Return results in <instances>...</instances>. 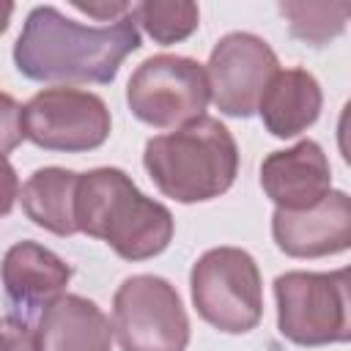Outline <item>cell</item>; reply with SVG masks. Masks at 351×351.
<instances>
[{
  "mask_svg": "<svg viewBox=\"0 0 351 351\" xmlns=\"http://www.w3.org/2000/svg\"><path fill=\"white\" fill-rule=\"evenodd\" d=\"M77 181H80V173L66 167L36 170L19 192L27 219L55 236H74L77 233V222H74Z\"/></svg>",
  "mask_w": 351,
  "mask_h": 351,
  "instance_id": "obj_15",
  "label": "cell"
},
{
  "mask_svg": "<svg viewBox=\"0 0 351 351\" xmlns=\"http://www.w3.org/2000/svg\"><path fill=\"white\" fill-rule=\"evenodd\" d=\"M280 14L288 19L293 38L310 47H324L346 30L351 5L348 3H280Z\"/></svg>",
  "mask_w": 351,
  "mask_h": 351,
  "instance_id": "obj_16",
  "label": "cell"
},
{
  "mask_svg": "<svg viewBox=\"0 0 351 351\" xmlns=\"http://www.w3.org/2000/svg\"><path fill=\"white\" fill-rule=\"evenodd\" d=\"M143 165L162 195L178 203H203L233 186L239 145L222 121L203 115L170 134L151 137Z\"/></svg>",
  "mask_w": 351,
  "mask_h": 351,
  "instance_id": "obj_3",
  "label": "cell"
},
{
  "mask_svg": "<svg viewBox=\"0 0 351 351\" xmlns=\"http://www.w3.org/2000/svg\"><path fill=\"white\" fill-rule=\"evenodd\" d=\"M261 186L277 208L304 211L332 192V167L315 140H299L261 162Z\"/></svg>",
  "mask_w": 351,
  "mask_h": 351,
  "instance_id": "obj_11",
  "label": "cell"
},
{
  "mask_svg": "<svg viewBox=\"0 0 351 351\" xmlns=\"http://www.w3.org/2000/svg\"><path fill=\"white\" fill-rule=\"evenodd\" d=\"M112 335L121 351H186L189 318L178 291L156 274L126 277L112 296Z\"/></svg>",
  "mask_w": 351,
  "mask_h": 351,
  "instance_id": "obj_6",
  "label": "cell"
},
{
  "mask_svg": "<svg viewBox=\"0 0 351 351\" xmlns=\"http://www.w3.org/2000/svg\"><path fill=\"white\" fill-rule=\"evenodd\" d=\"M321 85L307 69H280L269 80L258 101V112L266 132L280 140L296 137L307 126H313L321 115Z\"/></svg>",
  "mask_w": 351,
  "mask_h": 351,
  "instance_id": "obj_14",
  "label": "cell"
},
{
  "mask_svg": "<svg viewBox=\"0 0 351 351\" xmlns=\"http://www.w3.org/2000/svg\"><path fill=\"white\" fill-rule=\"evenodd\" d=\"M0 351H36V329L14 315L0 318Z\"/></svg>",
  "mask_w": 351,
  "mask_h": 351,
  "instance_id": "obj_19",
  "label": "cell"
},
{
  "mask_svg": "<svg viewBox=\"0 0 351 351\" xmlns=\"http://www.w3.org/2000/svg\"><path fill=\"white\" fill-rule=\"evenodd\" d=\"M16 197H19V178H16V170H14V165L0 154V219L11 214Z\"/></svg>",
  "mask_w": 351,
  "mask_h": 351,
  "instance_id": "obj_20",
  "label": "cell"
},
{
  "mask_svg": "<svg viewBox=\"0 0 351 351\" xmlns=\"http://www.w3.org/2000/svg\"><path fill=\"white\" fill-rule=\"evenodd\" d=\"M277 329L285 340L315 348L351 337L348 269L285 271L274 280Z\"/></svg>",
  "mask_w": 351,
  "mask_h": 351,
  "instance_id": "obj_4",
  "label": "cell"
},
{
  "mask_svg": "<svg viewBox=\"0 0 351 351\" xmlns=\"http://www.w3.org/2000/svg\"><path fill=\"white\" fill-rule=\"evenodd\" d=\"M211 101L206 69L184 55H154L126 82V104L154 129H181L203 118Z\"/></svg>",
  "mask_w": 351,
  "mask_h": 351,
  "instance_id": "obj_7",
  "label": "cell"
},
{
  "mask_svg": "<svg viewBox=\"0 0 351 351\" xmlns=\"http://www.w3.org/2000/svg\"><path fill=\"white\" fill-rule=\"evenodd\" d=\"M132 16L143 30L156 41V44H178L189 38L197 25H200V11L189 0H148V3H134Z\"/></svg>",
  "mask_w": 351,
  "mask_h": 351,
  "instance_id": "obj_17",
  "label": "cell"
},
{
  "mask_svg": "<svg viewBox=\"0 0 351 351\" xmlns=\"http://www.w3.org/2000/svg\"><path fill=\"white\" fill-rule=\"evenodd\" d=\"M101 96L77 88H44L22 107V134L44 151H93L110 137Z\"/></svg>",
  "mask_w": 351,
  "mask_h": 351,
  "instance_id": "obj_8",
  "label": "cell"
},
{
  "mask_svg": "<svg viewBox=\"0 0 351 351\" xmlns=\"http://www.w3.org/2000/svg\"><path fill=\"white\" fill-rule=\"evenodd\" d=\"M0 280L14 304L33 310L47 307L63 296L71 280V269L60 255L41 247L38 241H16L3 255Z\"/></svg>",
  "mask_w": 351,
  "mask_h": 351,
  "instance_id": "obj_13",
  "label": "cell"
},
{
  "mask_svg": "<svg viewBox=\"0 0 351 351\" xmlns=\"http://www.w3.org/2000/svg\"><path fill=\"white\" fill-rule=\"evenodd\" d=\"M25 140L22 134V104L0 90V154L5 156Z\"/></svg>",
  "mask_w": 351,
  "mask_h": 351,
  "instance_id": "obj_18",
  "label": "cell"
},
{
  "mask_svg": "<svg viewBox=\"0 0 351 351\" xmlns=\"http://www.w3.org/2000/svg\"><path fill=\"white\" fill-rule=\"evenodd\" d=\"M189 291L197 315L219 332L244 335L263 315L261 269L247 250L214 247L189 271Z\"/></svg>",
  "mask_w": 351,
  "mask_h": 351,
  "instance_id": "obj_5",
  "label": "cell"
},
{
  "mask_svg": "<svg viewBox=\"0 0 351 351\" xmlns=\"http://www.w3.org/2000/svg\"><path fill=\"white\" fill-rule=\"evenodd\" d=\"M271 239L291 258H324L351 247V197L332 189L304 211L274 208Z\"/></svg>",
  "mask_w": 351,
  "mask_h": 351,
  "instance_id": "obj_10",
  "label": "cell"
},
{
  "mask_svg": "<svg viewBox=\"0 0 351 351\" xmlns=\"http://www.w3.org/2000/svg\"><path fill=\"white\" fill-rule=\"evenodd\" d=\"M77 233L104 241L123 261H145L167 250L173 214L145 197L121 167L80 173L74 195Z\"/></svg>",
  "mask_w": 351,
  "mask_h": 351,
  "instance_id": "obj_2",
  "label": "cell"
},
{
  "mask_svg": "<svg viewBox=\"0 0 351 351\" xmlns=\"http://www.w3.org/2000/svg\"><path fill=\"white\" fill-rule=\"evenodd\" d=\"M11 14H14V5H11V3H0V33L8 27Z\"/></svg>",
  "mask_w": 351,
  "mask_h": 351,
  "instance_id": "obj_22",
  "label": "cell"
},
{
  "mask_svg": "<svg viewBox=\"0 0 351 351\" xmlns=\"http://www.w3.org/2000/svg\"><path fill=\"white\" fill-rule=\"evenodd\" d=\"M112 324L104 310L77 293H63L44 307L36 326V351H110Z\"/></svg>",
  "mask_w": 351,
  "mask_h": 351,
  "instance_id": "obj_12",
  "label": "cell"
},
{
  "mask_svg": "<svg viewBox=\"0 0 351 351\" xmlns=\"http://www.w3.org/2000/svg\"><path fill=\"white\" fill-rule=\"evenodd\" d=\"M137 47L140 30L132 14L93 27L63 16L52 5H38L27 14L14 44V63L33 82L104 85L115 80L121 63Z\"/></svg>",
  "mask_w": 351,
  "mask_h": 351,
  "instance_id": "obj_1",
  "label": "cell"
},
{
  "mask_svg": "<svg viewBox=\"0 0 351 351\" xmlns=\"http://www.w3.org/2000/svg\"><path fill=\"white\" fill-rule=\"evenodd\" d=\"M277 71L280 60L263 38L241 30L228 33L214 44L206 63L211 101L230 118H250Z\"/></svg>",
  "mask_w": 351,
  "mask_h": 351,
  "instance_id": "obj_9",
  "label": "cell"
},
{
  "mask_svg": "<svg viewBox=\"0 0 351 351\" xmlns=\"http://www.w3.org/2000/svg\"><path fill=\"white\" fill-rule=\"evenodd\" d=\"M71 5H74L77 11L93 16V19L115 22V19L126 16V14H132V5H134V3H110V0H104V3H77V0H74Z\"/></svg>",
  "mask_w": 351,
  "mask_h": 351,
  "instance_id": "obj_21",
  "label": "cell"
}]
</instances>
